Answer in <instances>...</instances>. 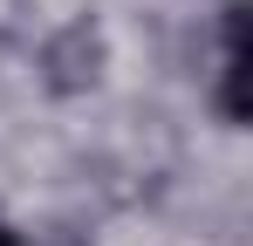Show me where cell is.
<instances>
[{"label": "cell", "mask_w": 253, "mask_h": 246, "mask_svg": "<svg viewBox=\"0 0 253 246\" xmlns=\"http://www.w3.org/2000/svg\"><path fill=\"white\" fill-rule=\"evenodd\" d=\"M219 110L240 123L247 117V7H226V55H219Z\"/></svg>", "instance_id": "1"}, {"label": "cell", "mask_w": 253, "mask_h": 246, "mask_svg": "<svg viewBox=\"0 0 253 246\" xmlns=\"http://www.w3.org/2000/svg\"><path fill=\"white\" fill-rule=\"evenodd\" d=\"M0 246H21V240H14V233H7V226H0Z\"/></svg>", "instance_id": "2"}]
</instances>
